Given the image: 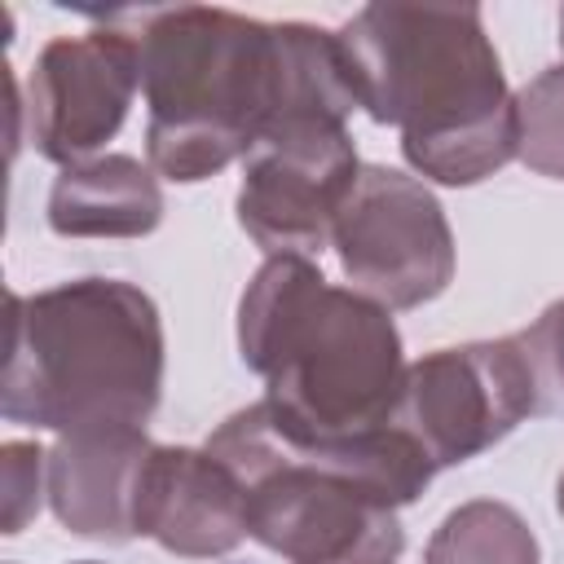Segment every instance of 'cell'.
Segmentation results:
<instances>
[{"label":"cell","mask_w":564,"mask_h":564,"mask_svg":"<svg viewBox=\"0 0 564 564\" xmlns=\"http://www.w3.org/2000/svg\"><path fill=\"white\" fill-rule=\"evenodd\" d=\"M145 154L167 181L194 185L247 159L286 115L348 119L357 88L335 31L260 22L212 4L145 9L137 26Z\"/></svg>","instance_id":"obj_1"},{"label":"cell","mask_w":564,"mask_h":564,"mask_svg":"<svg viewBox=\"0 0 564 564\" xmlns=\"http://www.w3.org/2000/svg\"><path fill=\"white\" fill-rule=\"evenodd\" d=\"M335 35L357 110L401 128L419 176L476 185L516 159V93L476 4H366Z\"/></svg>","instance_id":"obj_2"},{"label":"cell","mask_w":564,"mask_h":564,"mask_svg":"<svg viewBox=\"0 0 564 564\" xmlns=\"http://www.w3.org/2000/svg\"><path fill=\"white\" fill-rule=\"evenodd\" d=\"M207 449L247 489V533L286 564H397L405 551L401 507L436 476L401 432L304 441L278 427L264 401L234 410Z\"/></svg>","instance_id":"obj_3"},{"label":"cell","mask_w":564,"mask_h":564,"mask_svg":"<svg viewBox=\"0 0 564 564\" xmlns=\"http://www.w3.org/2000/svg\"><path fill=\"white\" fill-rule=\"evenodd\" d=\"M238 352L291 436L339 441L392 423L405 357L383 304L330 286L304 256H269L238 300Z\"/></svg>","instance_id":"obj_4"},{"label":"cell","mask_w":564,"mask_h":564,"mask_svg":"<svg viewBox=\"0 0 564 564\" xmlns=\"http://www.w3.org/2000/svg\"><path fill=\"white\" fill-rule=\"evenodd\" d=\"M159 304L123 278H75L9 295L0 414L57 436L145 427L163 397Z\"/></svg>","instance_id":"obj_5"},{"label":"cell","mask_w":564,"mask_h":564,"mask_svg":"<svg viewBox=\"0 0 564 564\" xmlns=\"http://www.w3.org/2000/svg\"><path fill=\"white\" fill-rule=\"evenodd\" d=\"M538 410V375L516 335L432 348L405 366L392 427H401L432 467H458Z\"/></svg>","instance_id":"obj_6"},{"label":"cell","mask_w":564,"mask_h":564,"mask_svg":"<svg viewBox=\"0 0 564 564\" xmlns=\"http://www.w3.org/2000/svg\"><path fill=\"white\" fill-rule=\"evenodd\" d=\"M348 119L300 110L278 119L242 159L238 225L269 256H317L357 185Z\"/></svg>","instance_id":"obj_7"},{"label":"cell","mask_w":564,"mask_h":564,"mask_svg":"<svg viewBox=\"0 0 564 564\" xmlns=\"http://www.w3.org/2000/svg\"><path fill=\"white\" fill-rule=\"evenodd\" d=\"M330 247L339 251L352 291L370 295L388 313L436 300L454 278L445 207L419 176L383 163H361Z\"/></svg>","instance_id":"obj_8"},{"label":"cell","mask_w":564,"mask_h":564,"mask_svg":"<svg viewBox=\"0 0 564 564\" xmlns=\"http://www.w3.org/2000/svg\"><path fill=\"white\" fill-rule=\"evenodd\" d=\"M137 88V31L106 22L84 35H57L40 48L26 79V141L48 163H88L123 128Z\"/></svg>","instance_id":"obj_9"},{"label":"cell","mask_w":564,"mask_h":564,"mask_svg":"<svg viewBox=\"0 0 564 564\" xmlns=\"http://www.w3.org/2000/svg\"><path fill=\"white\" fill-rule=\"evenodd\" d=\"M137 538H154L185 560L229 555L247 533L242 480L203 445H154L141 485Z\"/></svg>","instance_id":"obj_10"},{"label":"cell","mask_w":564,"mask_h":564,"mask_svg":"<svg viewBox=\"0 0 564 564\" xmlns=\"http://www.w3.org/2000/svg\"><path fill=\"white\" fill-rule=\"evenodd\" d=\"M154 441L145 427H84L57 436L48 449V507L53 516L97 542L137 538L141 485Z\"/></svg>","instance_id":"obj_11"},{"label":"cell","mask_w":564,"mask_h":564,"mask_svg":"<svg viewBox=\"0 0 564 564\" xmlns=\"http://www.w3.org/2000/svg\"><path fill=\"white\" fill-rule=\"evenodd\" d=\"M163 220V189L132 154L62 167L48 189V229L62 238H145Z\"/></svg>","instance_id":"obj_12"},{"label":"cell","mask_w":564,"mask_h":564,"mask_svg":"<svg viewBox=\"0 0 564 564\" xmlns=\"http://www.w3.org/2000/svg\"><path fill=\"white\" fill-rule=\"evenodd\" d=\"M538 538L529 520L498 498H471L454 507L427 538L423 564H538Z\"/></svg>","instance_id":"obj_13"},{"label":"cell","mask_w":564,"mask_h":564,"mask_svg":"<svg viewBox=\"0 0 564 564\" xmlns=\"http://www.w3.org/2000/svg\"><path fill=\"white\" fill-rule=\"evenodd\" d=\"M516 128H520L516 159L538 176L564 181V62L538 70L516 93Z\"/></svg>","instance_id":"obj_14"},{"label":"cell","mask_w":564,"mask_h":564,"mask_svg":"<svg viewBox=\"0 0 564 564\" xmlns=\"http://www.w3.org/2000/svg\"><path fill=\"white\" fill-rule=\"evenodd\" d=\"M0 480H4V533H22L26 520L40 511V494H48V454L35 441H9L0 449Z\"/></svg>","instance_id":"obj_15"},{"label":"cell","mask_w":564,"mask_h":564,"mask_svg":"<svg viewBox=\"0 0 564 564\" xmlns=\"http://www.w3.org/2000/svg\"><path fill=\"white\" fill-rule=\"evenodd\" d=\"M516 339L538 375V388H551L555 401H564V300L546 304L542 317Z\"/></svg>","instance_id":"obj_16"},{"label":"cell","mask_w":564,"mask_h":564,"mask_svg":"<svg viewBox=\"0 0 564 564\" xmlns=\"http://www.w3.org/2000/svg\"><path fill=\"white\" fill-rule=\"evenodd\" d=\"M555 507H560V516H564V471H560V480H555Z\"/></svg>","instance_id":"obj_17"},{"label":"cell","mask_w":564,"mask_h":564,"mask_svg":"<svg viewBox=\"0 0 564 564\" xmlns=\"http://www.w3.org/2000/svg\"><path fill=\"white\" fill-rule=\"evenodd\" d=\"M560 48H564V9H560Z\"/></svg>","instance_id":"obj_18"},{"label":"cell","mask_w":564,"mask_h":564,"mask_svg":"<svg viewBox=\"0 0 564 564\" xmlns=\"http://www.w3.org/2000/svg\"><path fill=\"white\" fill-rule=\"evenodd\" d=\"M75 564H101V560H75Z\"/></svg>","instance_id":"obj_19"}]
</instances>
